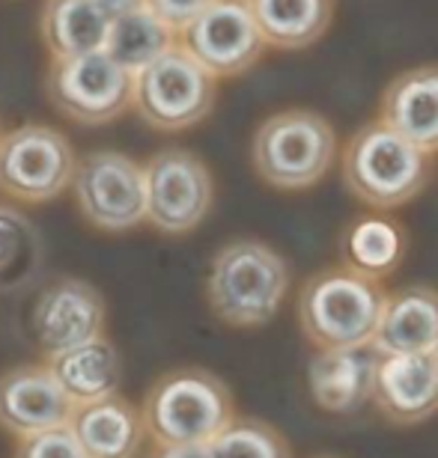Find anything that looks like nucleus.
Returning a JSON list of instances; mask_svg holds the SVG:
<instances>
[{"label":"nucleus","mask_w":438,"mask_h":458,"mask_svg":"<svg viewBox=\"0 0 438 458\" xmlns=\"http://www.w3.org/2000/svg\"><path fill=\"white\" fill-rule=\"evenodd\" d=\"M289 262L260 238H233L218 247L206 274V301L218 322L251 331L280 313L289 292Z\"/></svg>","instance_id":"nucleus-1"},{"label":"nucleus","mask_w":438,"mask_h":458,"mask_svg":"<svg viewBox=\"0 0 438 458\" xmlns=\"http://www.w3.org/2000/svg\"><path fill=\"white\" fill-rule=\"evenodd\" d=\"M385 298L388 289L382 280L343 262L328 265L305 280L296 298V318L313 348L370 345Z\"/></svg>","instance_id":"nucleus-2"},{"label":"nucleus","mask_w":438,"mask_h":458,"mask_svg":"<svg viewBox=\"0 0 438 458\" xmlns=\"http://www.w3.org/2000/svg\"><path fill=\"white\" fill-rule=\"evenodd\" d=\"M141 417L152 444H212L239 414L224 378L203 366H176L150 384Z\"/></svg>","instance_id":"nucleus-3"},{"label":"nucleus","mask_w":438,"mask_h":458,"mask_svg":"<svg viewBox=\"0 0 438 458\" xmlns=\"http://www.w3.org/2000/svg\"><path fill=\"white\" fill-rule=\"evenodd\" d=\"M433 158L403 134L373 119L355 128L343 146L340 176L358 203L391 212L421 194L430 182Z\"/></svg>","instance_id":"nucleus-4"},{"label":"nucleus","mask_w":438,"mask_h":458,"mask_svg":"<svg viewBox=\"0 0 438 458\" xmlns=\"http://www.w3.org/2000/svg\"><path fill=\"white\" fill-rule=\"evenodd\" d=\"M337 155L334 125L307 107L266 116L251 137L253 173L278 191H305L325 179Z\"/></svg>","instance_id":"nucleus-5"},{"label":"nucleus","mask_w":438,"mask_h":458,"mask_svg":"<svg viewBox=\"0 0 438 458\" xmlns=\"http://www.w3.org/2000/svg\"><path fill=\"white\" fill-rule=\"evenodd\" d=\"M218 102L212 78L176 42L132 75V111L152 131L176 134L200 125Z\"/></svg>","instance_id":"nucleus-6"},{"label":"nucleus","mask_w":438,"mask_h":458,"mask_svg":"<svg viewBox=\"0 0 438 458\" xmlns=\"http://www.w3.org/2000/svg\"><path fill=\"white\" fill-rule=\"evenodd\" d=\"M78 167L75 146L60 128L24 123L0 134V197L42 206L66 194Z\"/></svg>","instance_id":"nucleus-7"},{"label":"nucleus","mask_w":438,"mask_h":458,"mask_svg":"<svg viewBox=\"0 0 438 458\" xmlns=\"http://www.w3.org/2000/svg\"><path fill=\"white\" fill-rule=\"evenodd\" d=\"M45 96L63 119L75 125H107L132 111V72L105 51L48 57Z\"/></svg>","instance_id":"nucleus-8"},{"label":"nucleus","mask_w":438,"mask_h":458,"mask_svg":"<svg viewBox=\"0 0 438 458\" xmlns=\"http://www.w3.org/2000/svg\"><path fill=\"white\" fill-rule=\"evenodd\" d=\"M146 221L161 235L194 233L212 212L215 179L206 161L182 146H167L143 164Z\"/></svg>","instance_id":"nucleus-9"},{"label":"nucleus","mask_w":438,"mask_h":458,"mask_svg":"<svg viewBox=\"0 0 438 458\" xmlns=\"http://www.w3.org/2000/svg\"><path fill=\"white\" fill-rule=\"evenodd\" d=\"M78 215L99 233H132L146 221L143 164L116 149L78 155L72 176Z\"/></svg>","instance_id":"nucleus-10"},{"label":"nucleus","mask_w":438,"mask_h":458,"mask_svg":"<svg viewBox=\"0 0 438 458\" xmlns=\"http://www.w3.org/2000/svg\"><path fill=\"white\" fill-rule=\"evenodd\" d=\"M176 36L182 48L218 81L251 72L269 48L245 0H212Z\"/></svg>","instance_id":"nucleus-11"},{"label":"nucleus","mask_w":438,"mask_h":458,"mask_svg":"<svg viewBox=\"0 0 438 458\" xmlns=\"http://www.w3.org/2000/svg\"><path fill=\"white\" fill-rule=\"evenodd\" d=\"M105 325L107 307L102 292L81 277L51 280L30 310V334L45 360L102 336Z\"/></svg>","instance_id":"nucleus-12"},{"label":"nucleus","mask_w":438,"mask_h":458,"mask_svg":"<svg viewBox=\"0 0 438 458\" xmlns=\"http://www.w3.org/2000/svg\"><path fill=\"white\" fill-rule=\"evenodd\" d=\"M72 411L75 405L45 360L18 363L0 375V428L15 441L69 426Z\"/></svg>","instance_id":"nucleus-13"},{"label":"nucleus","mask_w":438,"mask_h":458,"mask_svg":"<svg viewBox=\"0 0 438 458\" xmlns=\"http://www.w3.org/2000/svg\"><path fill=\"white\" fill-rule=\"evenodd\" d=\"M370 402L391 426H421L438 414V375L430 354H379Z\"/></svg>","instance_id":"nucleus-14"},{"label":"nucleus","mask_w":438,"mask_h":458,"mask_svg":"<svg viewBox=\"0 0 438 458\" xmlns=\"http://www.w3.org/2000/svg\"><path fill=\"white\" fill-rule=\"evenodd\" d=\"M376 348H316L307 363V390L328 414H355L370 402Z\"/></svg>","instance_id":"nucleus-15"},{"label":"nucleus","mask_w":438,"mask_h":458,"mask_svg":"<svg viewBox=\"0 0 438 458\" xmlns=\"http://www.w3.org/2000/svg\"><path fill=\"white\" fill-rule=\"evenodd\" d=\"M379 123L424 152H438V63L406 69L382 89Z\"/></svg>","instance_id":"nucleus-16"},{"label":"nucleus","mask_w":438,"mask_h":458,"mask_svg":"<svg viewBox=\"0 0 438 458\" xmlns=\"http://www.w3.org/2000/svg\"><path fill=\"white\" fill-rule=\"evenodd\" d=\"M69 428L87 458H138L146 444L141 405L120 393L75 405Z\"/></svg>","instance_id":"nucleus-17"},{"label":"nucleus","mask_w":438,"mask_h":458,"mask_svg":"<svg viewBox=\"0 0 438 458\" xmlns=\"http://www.w3.org/2000/svg\"><path fill=\"white\" fill-rule=\"evenodd\" d=\"M438 343V289L403 286L388 292L370 345L376 354H430Z\"/></svg>","instance_id":"nucleus-18"},{"label":"nucleus","mask_w":438,"mask_h":458,"mask_svg":"<svg viewBox=\"0 0 438 458\" xmlns=\"http://www.w3.org/2000/svg\"><path fill=\"white\" fill-rule=\"evenodd\" d=\"M45 363L54 372V378L60 381V387L66 390L72 405H87V402L120 393L123 354L105 334L63 354H54Z\"/></svg>","instance_id":"nucleus-19"},{"label":"nucleus","mask_w":438,"mask_h":458,"mask_svg":"<svg viewBox=\"0 0 438 458\" xmlns=\"http://www.w3.org/2000/svg\"><path fill=\"white\" fill-rule=\"evenodd\" d=\"M114 15L102 0H45L39 9V36L48 57L102 51Z\"/></svg>","instance_id":"nucleus-20"},{"label":"nucleus","mask_w":438,"mask_h":458,"mask_svg":"<svg viewBox=\"0 0 438 458\" xmlns=\"http://www.w3.org/2000/svg\"><path fill=\"white\" fill-rule=\"evenodd\" d=\"M269 48L301 51L316 45L334 21V0H245Z\"/></svg>","instance_id":"nucleus-21"},{"label":"nucleus","mask_w":438,"mask_h":458,"mask_svg":"<svg viewBox=\"0 0 438 458\" xmlns=\"http://www.w3.org/2000/svg\"><path fill=\"white\" fill-rule=\"evenodd\" d=\"M406 247H408V235L403 224L382 215H367L343 229L340 262L367 274V277L385 280L403 265Z\"/></svg>","instance_id":"nucleus-22"},{"label":"nucleus","mask_w":438,"mask_h":458,"mask_svg":"<svg viewBox=\"0 0 438 458\" xmlns=\"http://www.w3.org/2000/svg\"><path fill=\"white\" fill-rule=\"evenodd\" d=\"M179 42L176 30L170 24H164L159 15L150 13L143 4L129 9V13L116 15L111 30H107L105 39V54L114 63H120L125 72H138L146 63H152L159 54Z\"/></svg>","instance_id":"nucleus-23"},{"label":"nucleus","mask_w":438,"mask_h":458,"mask_svg":"<svg viewBox=\"0 0 438 458\" xmlns=\"http://www.w3.org/2000/svg\"><path fill=\"white\" fill-rule=\"evenodd\" d=\"M209 446L215 458H292L284 432L260 417H236Z\"/></svg>","instance_id":"nucleus-24"},{"label":"nucleus","mask_w":438,"mask_h":458,"mask_svg":"<svg viewBox=\"0 0 438 458\" xmlns=\"http://www.w3.org/2000/svg\"><path fill=\"white\" fill-rule=\"evenodd\" d=\"M13 458H87L81 450L78 437L72 435L69 426H57L48 428V432L21 437L15 444Z\"/></svg>","instance_id":"nucleus-25"},{"label":"nucleus","mask_w":438,"mask_h":458,"mask_svg":"<svg viewBox=\"0 0 438 458\" xmlns=\"http://www.w3.org/2000/svg\"><path fill=\"white\" fill-rule=\"evenodd\" d=\"M27 242H30V226L13 206L0 203V277L13 271L18 259L27 253Z\"/></svg>","instance_id":"nucleus-26"},{"label":"nucleus","mask_w":438,"mask_h":458,"mask_svg":"<svg viewBox=\"0 0 438 458\" xmlns=\"http://www.w3.org/2000/svg\"><path fill=\"white\" fill-rule=\"evenodd\" d=\"M212 0H143V6L161 18L164 24H170L179 33V27H185L200 9L209 6Z\"/></svg>","instance_id":"nucleus-27"},{"label":"nucleus","mask_w":438,"mask_h":458,"mask_svg":"<svg viewBox=\"0 0 438 458\" xmlns=\"http://www.w3.org/2000/svg\"><path fill=\"white\" fill-rule=\"evenodd\" d=\"M146 458H215L209 444H155Z\"/></svg>","instance_id":"nucleus-28"},{"label":"nucleus","mask_w":438,"mask_h":458,"mask_svg":"<svg viewBox=\"0 0 438 458\" xmlns=\"http://www.w3.org/2000/svg\"><path fill=\"white\" fill-rule=\"evenodd\" d=\"M102 4L107 6V13H111V15L116 18V15L129 13V9H134V6H141L143 0H102Z\"/></svg>","instance_id":"nucleus-29"},{"label":"nucleus","mask_w":438,"mask_h":458,"mask_svg":"<svg viewBox=\"0 0 438 458\" xmlns=\"http://www.w3.org/2000/svg\"><path fill=\"white\" fill-rule=\"evenodd\" d=\"M430 360H433V366H435V375H438V343H435V348L430 352Z\"/></svg>","instance_id":"nucleus-30"},{"label":"nucleus","mask_w":438,"mask_h":458,"mask_svg":"<svg viewBox=\"0 0 438 458\" xmlns=\"http://www.w3.org/2000/svg\"><path fill=\"white\" fill-rule=\"evenodd\" d=\"M313 458H340V455H313Z\"/></svg>","instance_id":"nucleus-31"},{"label":"nucleus","mask_w":438,"mask_h":458,"mask_svg":"<svg viewBox=\"0 0 438 458\" xmlns=\"http://www.w3.org/2000/svg\"><path fill=\"white\" fill-rule=\"evenodd\" d=\"M0 134H4V123H0Z\"/></svg>","instance_id":"nucleus-32"}]
</instances>
